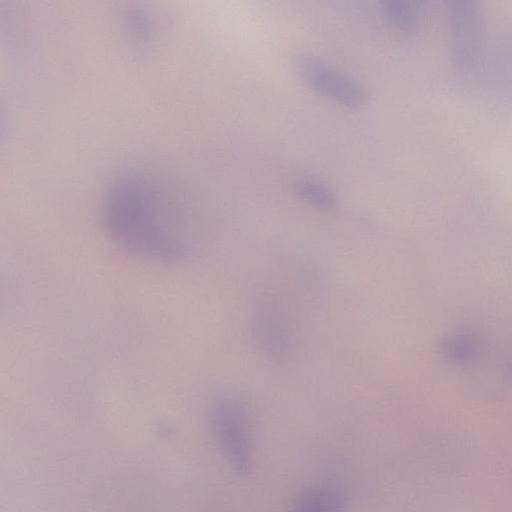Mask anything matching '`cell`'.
<instances>
[{"label": "cell", "mask_w": 512, "mask_h": 512, "mask_svg": "<svg viewBox=\"0 0 512 512\" xmlns=\"http://www.w3.org/2000/svg\"><path fill=\"white\" fill-rule=\"evenodd\" d=\"M105 218L111 236L139 256L177 261L189 258L196 250L185 220L149 197L119 195L109 203Z\"/></svg>", "instance_id": "obj_1"}, {"label": "cell", "mask_w": 512, "mask_h": 512, "mask_svg": "<svg viewBox=\"0 0 512 512\" xmlns=\"http://www.w3.org/2000/svg\"><path fill=\"white\" fill-rule=\"evenodd\" d=\"M209 427L215 444L230 468L241 476L254 465L252 422L245 403L234 395L217 397L209 409Z\"/></svg>", "instance_id": "obj_2"}, {"label": "cell", "mask_w": 512, "mask_h": 512, "mask_svg": "<svg viewBox=\"0 0 512 512\" xmlns=\"http://www.w3.org/2000/svg\"><path fill=\"white\" fill-rule=\"evenodd\" d=\"M251 333L259 352L268 360L283 362L294 347V331L289 311L272 294L258 298L251 310Z\"/></svg>", "instance_id": "obj_3"}, {"label": "cell", "mask_w": 512, "mask_h": 512, "mask_svg": "<svg viewBox=\"0 0 512 512\" xmlns=\"http://www.w3.org/2000/svg\"><path fill=\"white\" fill-rule=\"evenodd\" d=\"M294 68L308 86L338 104L358 108L367 102L361 84L317 57L300 53L294 58Z\"/></svg>", "instance_id": "obj_4"}, {"label": "cell", "mask_w": 512, "mask_h": 512, "mask_svg": "<svg viewBox=\"0 0 512 512\" xmlns=\"http://www.w3.org/2000/svg\"><path fill=\"white\" fill-rule=\"evenodd\" d=\"M347 495L333 483H319L301 490L292 500L289 512H345Z\"/></svg>", "instance_id": "obj_5"}, {"label": "cell", "mask_w": 512, "mask_h": 512, "mask_svg": "<svg viewBox=\"0 0 512 512\" xmlns=\"http://www.w3.org/2000/svg\"><path fill=\"white\" fill-rule=\"evenodd\" d=\"M295 187L298 195L317 210L331 212L337 206L334 192L316 178L300 177L297 179Z\"/></svg>", "instance_id": "obj_6"}, {"label": "cell", "mask_w": 512, "mask_h": 512, "mask_svg": "<svg viewBox=\"0 0 512 512\" xmlns=\"http://www.w3.org/2000/svg\"><path fill=\"white\" fill-rule=\"evenodd\" d=\"M381 10L385 18L395 26L406 28L413 22L409 7L397 0H388L382 3Z\"/></svg>", "instance_id": "obj_7"}]
</instances>
